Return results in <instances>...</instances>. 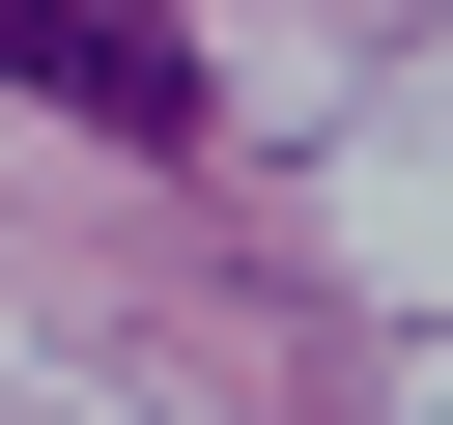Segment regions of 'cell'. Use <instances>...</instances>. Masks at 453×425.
I'll return each instance as SVG.
<instances>
[{
	"label": "cell",
	"instance_id": "6da1fadb",
	"mask_svg": "<svg viewBox=\"0 0 453 425\" xmlns=\"http://www.w3.org/2000/svg\"><path fill=\"white\" fill-rule=\"evenodd\" d=\"M0 85L85 113V142H198V28L170 0H0Z\"/></svg>",
	"mask_w": 453,
	"mask_h": 425
}]
</instances>
